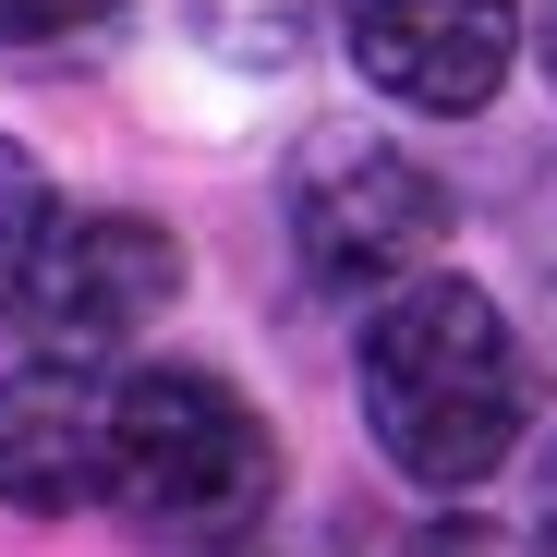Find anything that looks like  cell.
I'll return each mask as SVG.
<instances>
[{
  "instance_id": "8992f818",
  "label": "cell",
  "mask_w": 557,
  "mask_h": 557,
  "mask_svg": "<svg viewBox=\"0 0 557 557\" xmlns=\"http://www.w3.org/2000/svg\"><path fill=\"white\" fill-rule=\"evenodd\" d=\"M110 424H122L110 363H13L0 376V509L25 521L110 509Z\"/></svg>"
},
{
  "instance_id": "5b68a950",
  "label": "cell",
  "mask_w": 557,
  "mask_h": 557,
  "mask_svg": "<svg viewBox=\"0 0 557 557\" xmlns=\"http://www.w3.org/2000/svg\"><path fill=\"white\" fill-rule=\"evenodd\" d=\"M533 13L521 0H339V49L388 110H485L509 61H521Z\"/></svg>"
},
{
  "instance_id": "7c38bea8",
  "label": "cell",
  "mask_w": 557,
  "mask_h": 557,
  "mask_svg": "<svg viewBox=\"0 0 557 557\" xmlns=\"http://www.w3.org/2000/svg\"><path fill=\"white\" fill-rule=\"evenodd\" d=\"M533 49H545V85H557V0H533Z\"/></svg>"
},
{
  "instance_id": "8fae6325",
  "label": "cell",
  "mask_w": 557,
  "mask_h": 557,
  "mask_svg": "<svg viewBox=\"0 0 557 557\" xmlns=\"http://www.w3.org/2000/svg\"><path fill=\"white\" fill-rule=\"evenodd\" d=\"M533 533L557 545V436H545V460H533Z\"/></svg>"
},
{
  "instance_id": "30bf717a",
  "label": "cell",
  "mask_w": 557,
  "mask_h": 557,
  "mask_svg": "<svg viewBox=\"0 0 557 557\" xmlns=\"http://www.w3.org/2000/svg\"><path fill=\"white\" fill-rule=\"evenodd\" d=\"M400 557H557L545 533H509V521H424Z\"/></svg>"
},
{
  "instance_id": "3957f363",
  "label": "cell",
  "mask_w": 557,
  "mask_h": 557,
  "mask_svg": "<svg viewBox=\"0 0 557 557\" xmlns=\"http://www.w3.org/2000/svg\"><path fill=\"white\" fill-rule=\"evenodd\" d=\"M278 231H292V267L315 278L327 304H363L376 315L388 292L436 278V243H448V182L388 146L376 122H327L292 146L278 170Z\"/></svg>"
},
{
  "instance_id": "7a4b0ae2",
  "label": "cell",
  "mask_w": 557,
  "mask_h": 557,
  "mask_svg": "<svg viewBox=\"0 0 557 557\" xmlns=\"http://www.w3.org/2000/svg\"><path fill=\"white\" fill-rule=\"evenodd\" d=\"M278 509V436L207 363H134L110 424V521L146 545H243Z\"/></svg>"
},
{
  "instance_id": "6da1fadb",
  "label": "cell",
  "mask_w": 557,
  "mask_h": 557,
  "mask_svg": "<svg viewBox=\"0 0 557 557\" xmlns=\"http://www.w3.org/2000/svg\"><path fill=\"white\" fill-rule=\"evenodd\" d=\"M351 400H363V436H376V460L400 485L460 497L533 436V339L485 278L436 267V278H412V292H388L363 315Z\"/></svg>"
},
{
  "instance_id": "9c48e42d",
  "label": "cell",
  "mask_w": 557,
  "mask_h": 557,
  "mask_svg": "<svg viewBox=\"0 0 557 557\" xmlns=\"http://www.w3.org/2000/svg\"><path fill=\"white\" fill-rule=\"evenodd\" d=\"M134 0H0V49L13 61H49V49H85L98 25H122Z\"/></svg>"
},
{
  "instance_id": "277c9868",
  "label": "cell",
  "mask_w": 557,
  "mask_h": 557,
  "mask_svg": "<svg viewBox=\"0 0 557 557\" xmlns=\"http://www.w3.org/2000/svg\"><path fill=\"white\" fill-rule=\"evenodd\" d=\"M182 278H195V267H182V243L146 207H85V219L49 231L13 327L37 339V363H110L122 339H146L182 304Z\"/></svg>"
},
{
  "instance_id": "ba28073f",
  "label": "cell",
  "mask_w": 557,
  "mask_h": 557,
  "mask_svg": "<svg viewBox=\"0 0 557 557\" xmlns=\"http://www.w3.org/2000/svg\"><path fill=\"white\" fill-rule=\"evenodd\" d=\"M49 231H61V207H49V170H37L13 134H0V315L25 304V278H37Z\"/></svg>"
},
{
  "instance_id": "52a82bcc",
  "label": "cell",
  "mask_w": 557,
  "mask_h": 557,
  "mask_svg": "<svg viewBox=\"0 0 557 557\" xmlns=\"http://www.w3.org/2000/svg\"><path fill=\"white\" fill-rule=\"evenodd\" d=\"M315 25H327V0H195V37H207L219 61H255V73L304 61Z\"/></svg>"
}]
</instances>
